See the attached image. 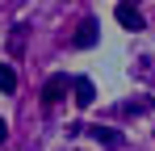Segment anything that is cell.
<instances>
[{
    "mask_svg": "<svg viewBox=\"0 0 155 151\" xmlns=\"http://www.w3.org/2000/svg\"><path fill=\"white\" fill-rule=\"evenodd\" d=\"M13 88H17V72L8 63H0V92H13Z\"/></svg>",
    "mask_w": 155,
    "mask_h": 151,
    "instance_id": "5",
    "label": "cell"
},
{
    "mask_svg": "<svg viewBox=\"0 0 155 151\" xmlns=\"http://www.w3.org/2000/svg\"><path fill=\"white\" fill-rule=\"evenodd\" d=\"M4 139H8V126H4V118H0V143H4Z\"/></svg>",
    "mask_w": 155,
    "mask_h": 151,
    "instance_id": "7",
    "label": "cell"
},
{
    "mask_svg": "<svg viewBox=\"0 0 155 151\" xmlns=\"http://www.w3.org/2000/svg\"><path fill=\"white\" fill-rule=\"evenodd\" d=\"M92 139H97V143H105V147H117V134H113V130H101V126L92 130Z\"/></svg>",
    "mask_w": 155,
    "mask_h": 151,
    "instance_id": "6",
    "label": "cell"
},
{
    "mask_svg": "<svg viewBox=\"0 0 155 151\" xmlns=\"http://www.w3.org/2000/svg\"><path fill=\"white\" fill-rule=\"evenodd\" d=\"M117 25L122 29H143V13L126 0V4H117Z\"/></svg>",
    "mask_w": 155,
    "mask_h": 151,
    "instance_id": "3",
    "label": "cell"
},
{
    "mask_svg": "<svg viewBox=\"0 0 155 151\" xmlns=\"http://www.w3.org/2000/svg\"><path fill=\"white\" fill-rule=\"evenodd\" d=\"M67 88H71V80L59 72V76H51L46 84H42V105H59V101L67 97Z\"/></svg>",
    "mask_w": 155,
    "mask_h": 151,
    "instance_id": "1",
    "label": "cell"
},
{
    "mask_svg": "<svg viewBox=\"0 0 155 151\" xmlns=\"http://www.w3.org/2000/svg\"><path fill=\"white\" fill-rule=\"evenodd\" d=\"M97 42V21H80V29L71 34V46H80V50H88Z\"/></svg>",
    "mask_w": 155,
    "mask_h": 151,
    "instance_id": "4",
    "label": "cell"
},
{
    "mask_svg": "<svg viewBox=\"0 0 155 151\" xmlns=\"http://www.w3.org/2000/svg\"><path fill=\"white\" fill-rule=\"evenodd\" d=\"M71 92H76V105H80V109H88V105L97 101V88H92V80H84V76H80V80H71Z\"/></svg>",
    "mask_w": 155,
    "mask_h": 151,
    "instance_id": "2",
    "label": "cell"
}]
</instances>
